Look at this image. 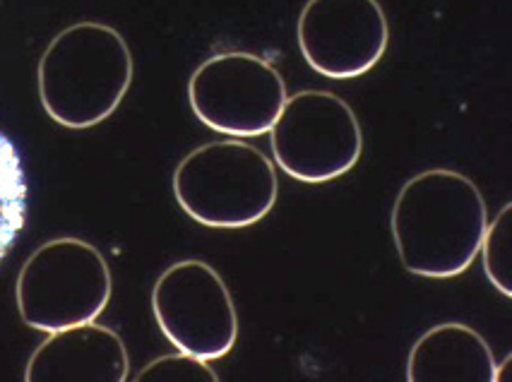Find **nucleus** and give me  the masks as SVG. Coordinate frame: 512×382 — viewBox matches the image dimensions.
Masks as SVG:
<instances>
[{"label": "nucleus", "mask_w": 512, "mask_h": 382, "mask_svg": "<svg viewBox=\"0 0 512 382\" xmlns=\"http://www.w3.org/2000/svg\"><path fill=\"white\" fill-rule=\"evenodd\" d=\"M488 226L484 193L452 169H428L402 185L390 229L402 267L428 279L460 277L479 255Z\"/></svg>", "instance_id": "1"}, {"label": "nucleus", "mask_w": 512, "mask_h": 382, "mask_svg": "<svg viewBox=\"0 0 512 382\" xmlns=\"http://www.w3.org/2000/svg\"><path fill=\"white\" fill-rule=\"evenodd\" d=\"M133 75V53L118 29L94 20L75 22L41 56V106L63 128H94L123 104Z\"/></svg>", "instance_id": "2"}, {"label": "nucleus", "mask_w": 512, "mask_h": 382, "mask_svg": "<svg viewBox=\"0 0 512 382\" xmlns=\"http://www.w3.org/2000/svg\"><path fill=\"white\" fill-rule=\"evenodd\" d=\"M178 207L207 229H246L277 205L279 178L272 159L241 140L195 147L174 171Z\"/></svg>", "instance_id": "3"}, {"label": "nucleus", "mask_w": 512, "mask_h": 382, "mask_svg": "<svg viewBox=\"0 0 512 382\" xmlns=\"http://www.w3.org/2000/svg\"><path fill=\"white\" fill-rule=\"evenodd\" d=\"M109 262L97 246L75 236L51 238L29 255L17 274L20 318L39 332L97 320L111 301Z\"/></svg>", "instance_id": "4"}, {"label": "nucleus", "mask_w": 512, "mask_h": 382, "mask_svg": "<svg viewBox=\"0 0 512 382\" xmlns=\"http://www.w3.org/2000/svg\"><path fill=\"white\" fill-rule=\"evenodd\" d=\"M275 164L301 183H327L359 164L363 133L356 113L325 89L287 97L270 130Z\"/></svg>", "instance_id": "5"}, {"label": "nucleus", "mask_w": 512, "mask_h": 382, "mask_svg": "<svg viewBox=\"0 0 512 382\" xmlns=\"http://www.w3.org/2000/svg\"><path fill=\"white\" fill-rule=\"evenodd\" d=\"M287 97V82L275 65L248 51L210 56L188 82L190 109L198 121L234 137L270 133Z\"/></svg>", "instance_id": "6"}, {"label": "nucleus", "mask_w": 512, "mask_h": 382, "mask_svg": "<svg viewBox=\"0 0 512 382\" xmlns=\"http://www.w3.org/2000/svg\"><path fill=\"white\" fill-rule=\"evenodd\" d=\"M152 310L178 351L217 361L236 346L234 296L210 262L181 260L166 267L152 289Z\"/></svg>", "instance_id": "7"}, {"label": "nucleus", "mask_w": 512, "mask_h": 382, "mask_svg": "<svg viewBox=\"0 0 512 382\" xmlns=\"http://www.w3.org/2000/svg\"><path fill=\"white\" fill-rule=\"evenodd\" d=\"M296 39L315 73L354 80L373 70L388 51V15L378 0H308Z\"/></svg>", "instance_id": "8"}, {"label": "nucleus", "mask_w": 512, "mask_h": 382, "mask_svg": "<svg viewBox=\"0 0 512 382\" xmlns=\"http://www.w3.org/2000/svg\"><path fill=\"white\" fill-rule=\"evenodd\" d=\"M130 356L121 334L97 320L51 332L29 356L27 382H125Z\"/></svg>", "instance_id": "9"}, {"label": "nucleus", "mask_w": 512, "mask_h": 382, "mask_svg": "<svg viewBox=\"0 0 512 382\" xmlns=\"http://www.w3.org/2000/svg\"><path fill=\"white\" fill-rule=\"evenodd\" d=\"M496 356L474 327L443 322L416 339L407 358L409 382H496Z\"/></svg>", "instance_id": "10"}, {"label": "nucleus", "mask_w": 512, "mask_h": 382, "mask_svg": "<svg viewBox=\"0 0 512 382\" xmlns=\"http://www.w3.org/2000/svg\"><path fill=\"white\" fill-rule=\"evenodd\" d=\"M29 210V185L15 142L0 130V262L25 231Z\"/></svg>", "instance_id": "11"}, {"label": "nucleus", "mask_w": 512, "mask_h": 382, "mask_svg": "<svg viewBox=\"0 0 512 382\" xmlns=\"http://www.w3.org/2000/svg\"><path fill=\"white\" fill-rule=\"evenodd\" d=\"M481 253H484V272L503 296H512V205L503 207L491 224L486 226L484 241H481Z\"/></svg>", "instance_id": "12"}, {"label": "nucleus", "mask_w": 512, "mask_h": 382, "mask_svg": "<svg viewBox=\"0 0 512 382\" xmlns=\"http://www.w3.org/2000/svg\"><path fill=\"white\" fill-rule=\"evenodd\" d=\"M140 382H217L219 375L217 370L210 366V361L198 358L186 351H178V354H166L154 358L152 363H147L140 370L138 378Z\"/></svg>", "instance_id": "13"}]
</instances>
